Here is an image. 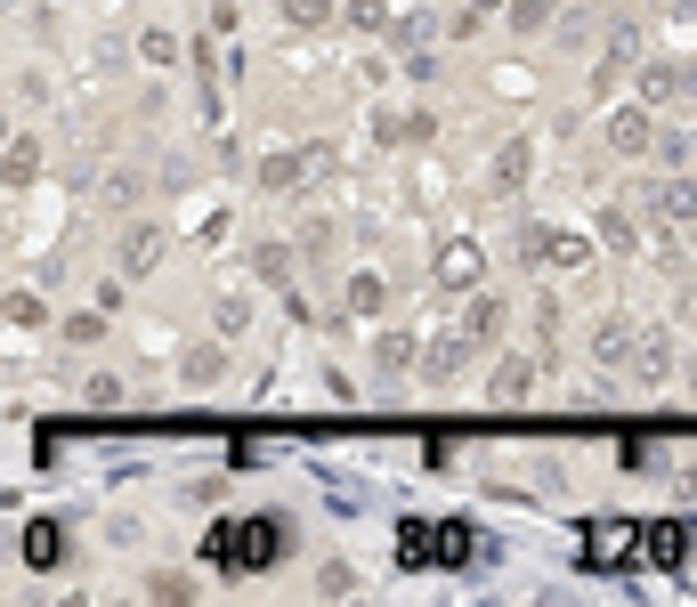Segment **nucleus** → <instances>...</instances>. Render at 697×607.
<instances>
[{
  "label": "nucleus",
  "instance_id": "obj_1",
  "mask_svg": "<svg viewBox=\"0 0 697 607\" xmlns=\"http://www.w3.org/2000/svg\"><path fill=\"white\" fill-rule=\"evenodd\" d=\"M284 551H293V527H284L276 511H252V518L212 527V568H228V575H260V568H276Z\"/></svg>",
  "mask_w": 697,
  "mask_h": 607
},
{
  "label": "nucleus",
  "instance_id": "obj_2",
  "mask_svg": "<svg viewBox=\"0 0 697 607\" xmlns=\"http://www.w3.org/2000/svg\"><path fill=\"white\" fill-rule=\"evenodd\" d=\"M641 106H697V73L673 66V57H649L641 66Z\"/></svg>",
  "mask_w": 697,
  "mask_h": 607
},
{
  "label": "nucleus",
  "instance_id": "obj_3",
  "mask_svg": "<svg viewBox=\"0 0 697 607\" xmlns=\"http://www.w3.org/2000/svg\"><path fill=\"white\" fill-rule=\"evenodd\" d=\"M155 260H162V219H130V236H122L114 267H122V276H147Z\"/></svg>",
  "mask_w": 697,
  "mask_h": 607
},
{
  "label": "nucleus",
  "instance_id": "obj_4",
  "mask_svg": "<svg viewBox=\"0 0 697 607\" xmlns=\"http://www.w3.org/2000/svg\"><path fill=\"white\" fill-rule=\"evenodd\" d=\"M632 348H641L632 317H601L592 324V365H632Z\"/></svg>",
  "mask_w": 697,
  "mask_h": 607
},
{
  "label": "nucleus",
  "instance_id": "obj_5",
  "mask_svg": "<svg viewBox=\"0 0 697 607\" xmlns=\"http://www.w3.org/2000/svg\"><path fill=\"white\" fill-rule=\"evenodd\" d=\"M601 138L617 146L625 162H632V154H649V138H658V130H649V106H625V114H608V122H601Z\"/></svg>",
  "mask_w": 697,
  "mask_h": 607
},
{
  "label": "nucleus",
  "instance_id": "obj_6",
  "mask_svg": "<svg viewBox=\"0 0 697 607\" xmlns=\"http://www.w3.org/2000/svg\"><path fill=\"white\" fill-rule=\"evenodd\" d=\"M632 373H641V381H673V332H641V348H632Z\"/></svg>",
  "mask_w": 697,
  "mask_h": 607
},
{
  "label": "nucleus",
  "instance_id": "obj_7",
  "mask_svg": "<svg viewBox=\"0 0 697 607\" xmlns=\"http://www.w3.org/2000/svg\"><path fill=\"white\" fill-rule=\"evenodd\" d=\"M649 211H658V219H697V179H665V186H649Z\"/></svg>",
  "mask_w": 697,
  "mask_h": 607
},
{
  "label": "nucleus",
  "instance_id": "obj_8",
  "mask_svg": "<svg viewBox=\"0 0 697 607\" xmlns=\"http://www.w3.org/2000/svg\"><path fill=\"white\" fill-rule=\"evenodd\" d=\"M405 559H462V542H455V527H405Z\"/></svg>",
  "mask_w": 697,
  "mask_h": 607
},
{
  "label": "nucleus",
  "instance_id": "obj_9",
  "mask_svg": "<svg viewBox=\"0 0 697 607\" xmlns=\"http://www.w3.org/2000/svg\"><path fill=\"white\" fill-rule=\"evenodd\" d=\"M293 267H300L293 243H260V251H252V276H260V284H293Z\"/></svg>",
  "mask_w": 697,
  "mask_h": 607
},
{
  "label": "nucleus",
  "instance_id": "obj_10",
  "mask_svg": "<svg viewBox=\"0 0 697 607\" xmlns=\"http://www.w3.org/2000/svg\"><path fill=\"white\" fill-rule=\"evenodd\" d=\"M503 317H511V308H503V300H479V308H470V317H462V341H479V348H495V332H503Z\"/></svg>",
  "mask_w": 697,
  "mask_h": 607
},
{
  "label": "nucleus",
  "instance_id": "obj_11",
  "mask_svg": "<svg viewBox=\"0 0 697 607\" xmlns=\"http://www.w3.org/2000/svg\"><path fill=\"white\" fill-rule=\"evenodd\" d=\"M284 9V33H317V25H333V0H276Z\"/></svg>",
  "mask_w": 697,
  "mask_h": 607
},
{
  "label": "nucleus",
  "instance_id": "obj_12",
  "mask_svg": "<svg viewBox=\"0 0 697 607\" xmlns=\"http://www.w3.org/2000/svg\"><path fill=\"white\" fill-rule=\"evenodd\" d=\"M33 171H41V138H33V130H16V138H9V186H25Z\"/></svg>",
  "mask_w": 697,
  "mask_h": 607
},
{
  "label": "nucleus",
  "instance_id": "obj_13",
  "mask_svg": "<svg viewBox=\"0 0 697 607\" xmlns=\"http://www.w3.org/2000/svg\"><path fill=\"white\" fill-rule=\"evenodd\" d=\"M527 381H536V373H527V357L495 365V405H519V397H527Z\"/></svg>",
  "mask_w": 697,
  "mask_h": 607
},
{
  "label": "nucleus",
  "instance_id": "obj_14",
  "mask_svg": "<svg viewBox=\"0 0 697 607\" xmlns=\"http://www.w3.org/2000/svg\"><path fill=\"white\" fill-rule=\"evenodd\" d=\"M527 162H536V154H527V138H511L503 154H495V186H503V195H511V186L527 179Z\"/></svg>",
  "mask_w": 697,
  "mask_h": 607
},
{
  "label": "nucleus",
  "instance_id": "obj_15",
  "mask_svg": "<svg viewBox=\"0 0 697 607\" xmlns=\"http://www.w3.org/2000/svg\"><path fill=\"white\" fill-rule=\"evenodd\" d=\"M300 171H309L300 154H268V162H260V186H276V195H284V186H300Z\"/></svg>",
  "mask_w": 697,
  "mask_h": 607
},
{
  "label": "nucleus",
  "instance_id": "obj_16",
  "mask_svg": "<svg viewBox=\"0 0 697 607\" xmlns=\"http://www.w3.org/2000/svg\"><path fill=\"white\" fill-rule=\"evenodd\" d=\"M9 324L16 332H41V324H49V308H41L33 291H9Z\"/></svg>",
  "mask_w": 697,
  "mask_h": 607
},
{
  "label": "nucleus",
  "instance_id": "obj_17",
  "mask_svg": "<svg viewBox=\"0 0 697 607\" xmlns=\"http://www.w3.org/2000/svg\"><path fill=\"white\" fill-rule=\"evenodd\" d=\"M462 373V341H446V348H430V365H422V381H455Z\"/></svg>",
  "mask_w": 697,
  "mask_h": 607
},
{
  "label": "nucleus",
  "instance_id": "obj_18",
  "mask_svg": "<svg viewBox=\"0 0 697 607\" xmlns=\"http://www.w3.org/2000/svg\"><path fill=\"white\" fill-rule=\"evenodd\" d=\"M219 373H228V357H219V348H195V357H187V381H195V389H212Z\"/></svg>",
  "mask_w": 697,
  "mask_h": 607
},
{
  "label": "nucleus",
  "instance_id": "obj_19",
  "mask_svg": "<svg viewBox=\"0 0 697 607\" xmlns=\"http://www.w3.org/2000/svg\"><path fill=\"white\" fill-rule=\"evenodd\" d=\"M381 300H389V291H381L374 276H348V308H357V317H374Z\"/></svg>",
  "mask_w": 697,
  "mask_h": 607
},
{
  "label": "nucleus",
  "instance_id": "obj_20",
  "mask_svg": "<svg viewBox=\"0 0 697 607\" xmlns=\"http://www.w3.org/2000/svg\"><path fill=\"white\" fill-rule=\"evenodd\" d=\"M511 25H519V33H544V25H551V0H519V9H511Z\"/></svg>",
  "mask_w": 697,
  "mask_h": 607
},
{
  "label": "nucleus",
  "instance_id": "obj_21",
  "mask_svg": "<svg viewBox=\"0 0 697 607\" xmlns=\"http://www.w3.org/2000/svg\"><path fill=\"white\" fill-rule=\"evenodd\" d=\"M138 57H147V66H171V57H179V41H171V33H162V25H155L147 41H138Z\"/></svg>",
  "mask_w": 697,
  "mask_h": 607
},
{
  "label": "nucleus",
  "instance_id": "obj_22",
  "mask_svg": "<svg viewBox=\"0 0 697 607\" xmlns=\"http://www.w3.org/2000/svg\"><path fill=\"white\" fill-rule=\"evenodd\" d=\"M81 397H90V405H122V381H114V373H90V381H81Z\"/></svg>",
  "mask_w": 697,
  "mask_h": 607
},
{
  "label": "nucleus",
  "instance_id": "obj_23",
  "mask_svg": "<svg viewBox=\"0 0 697 607\" xmlns=\"http://www.w3.org/2000/svg\"><path fill=\"white\" fill-rule=\"evenodd\" d=\"M601 243H617V251H632V219H625V211H601Z\"/></svg>",
  "mask_w": 697,
  "mask_h": 607
},
{
  "label": "nucleus",
  "instance_id": "obj_24",
  "mask_svg": "<svg viewBox=\"0 0 697 607\" xmlns=\"http://www.w3.org/2000/svg\"><path fill=\"white\" fill-rule=\"evenodd\" d=\"M348 25H365V33H381V0H348Z\"/></svg>",
  "mask_w": 697,
  "mask_h": 607
}]
</instances>
